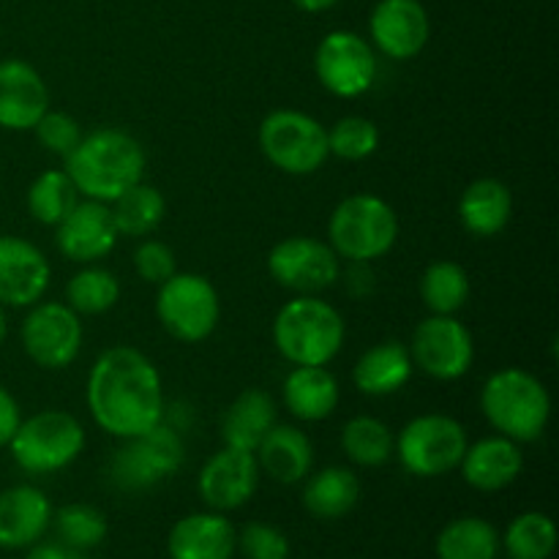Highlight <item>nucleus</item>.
Wrapping results in <instances>:
<instances>
[{
	"label": "nucleus",
	"instance_id": "obj_11",
	"mask_svg": "<svg viewBox=\"0 0 559 559\" xmlns=\"http://www.w3.org/2000/svg\"><path fill=\"white\" fill-rule=\"evenodd\" d=\"M409 358L415 369L429 374L431 380L453 382L462 380L475 360L473 333L456 314H431L413 331L409 338Z\"/></svg>",
	"mask_w": 559,
	"mask_h": 559
},
{
	"label": "nucleus",
	"instance_id": "obj_38",
	"mask_svg": "<svg viewBox=\"0 0 559 559\" xmlns=\"http://www.w3.org/2000/svg\"><path fill=\"white\" fill-rule=\"evenodd\" d=\"M33 131H36L38 142H41L52 156L60 158L69 156L82 140L80 120L69 112H60V109H47V112L41 115V120L33 126Z\"/></svg>",
	"mask_w": 559,
	"mask_h": 559
},
{
	"label": "nucleus",
	"instance_id": "obj_44",
	"mask_svg": "<svg viewBox=\"0 0 559 559\" xmlns=\"http://www.w3.org/2000/svg\"><path fill=\"white\" fill-rule=\"evenodd\" d=\"M300 11H309V14H320V11L333 9L338 0H293Z\"/></svg>",
	"mask_w": 559,
	"mask_h": 559
},
{
	"label": "nucleus",
	"instance_id": "obj_26",
	"mask_svg": "<svg viewBox=\"0 0 559 559\" xmlns=\"http://www.w3.org/2000/svg\"><path fill=\"white\" fill-rule=\"evenodd\" d=\"M513 194L502 180L480 178L462 191L459 222L475 238H495L511 224Z\"/></svg>",
	"mask_w": 559,
	"mask_h": 559
},
{
	"label": "nucleus",
	"instance_id": "obj_39",
	"mask_svg": "<svg viewBox=\"0 0 559 559\" xmlns=\"http://www.w3.org/2000/svg\"><path fill=\"white\" fill-rule=\"evenodd\" d=\"M238 546L246 559H289L287 535L265 522L246 524L238 535Z\"/></svg>",
	"mask_w": 559,
	"mask_h": 559
},
{
	"label": "nucleus",
	"instance_id": "obj_2",
	"mask_svg": "<svg viewBox=\"0 0 559 559\" xmlns=\"http://www.w3.org/2000/svg\"><path fill=\"white\" fill-rule=\"evenodd\" d=\"M80 197L112 205L123 191L145 178V147L120 129L82 134L80 145L63 158Z\"/></svg>",
	"mask_w": 559,
	"mask_h": 559
},
{
	"label": "nucleus",
	"instance_id": "obj_8",
	"mask_svg": "<svg viewBox=\"0 0 559 559\" xmlns=\"http://www.w3.org/2000/svg\"><path fill=\"white\" fill-rule=\"evenodd\" d=\"M467 429L442 413L418 415L396 435L393 456L415 478H440L462 464L467 451Z\"/></svg>",
	"mask_w": 559,
	"mask_h": 559
},
{
	"label": "nucleus",
	"instance_id": "obj_19",
	"mask_svg": "<svg viewBox=\"0 0 559 559\" xmlns=\"http://www.w3.org/2000/svg\"><path fill=\"white\" fill-rule=\"evenodd\" d=\"M49 109V87L27 60H0V129L33 131Z\"/></svg>",
	"mask_w": 559,
	"mask_h": 559
},
{
	"label": "nucleus",
	"instance_id": "obj_15",
	"mask_svg": "<svg viewBox=\"0 0 559 559\" xmlns=\"http://www.w3.org/2000/svg\"><path fill=\"white\" fill-rule=\"evenodd\" d=\"M257 484H260V464H257L254 453L229 445L213 453L202 464L200 478H197L202 502L218 513L243 508L254 497Z\"/></svg>",
	"mask_w": 559,
	"mask_h": 559
},
{
	"label": "nucleus",
	"instance_id": "obj_36",
	"mask_svg": "<svg viewBox=\"0 0 559 559\" xmlns=\"http://www.w3.org/2000/svg\"><path fill=\"white\" fill-rule=\"evenodd\" d=\"M52 522L60 544L74 551L96 549L107 538V516L98 508L85 506V502L63 506L58 513H52Z\"/></svg>",
	"mask_w": 559,
	"mask_h": 559
},
{
	"label": "nucleus",
	"instance_id": "obj_24",
	"mask_svg": "<svg viewBox=\"0 0 559 559\" xmlns=\"http://www.w3.org/2000/svg\"><path fill=\"white\" fill-rule=\"evenodd\" d=\"M257 464L276 484L293 486L311 475L314 467V445L298 426L276 424L254 451Z\"/></svg>",
	"mask_w": 559,
	"mask_h": 559
},
{
	"label": "nucleus",
	"instance_id": "obj_18",
	"mask_svg": "<svg viewBox=\"0 0 559 559\" xmlns=\"http://www.w3.org/2000/svg\"><path fill=\"white\" fill-rule=\"evenodd\" d=\"M52 278L47 257L25 238L0 235V306L27 309L44 298Z\"/></svg>",
	"mask_w": 559,
	"mask_h": 559
},
{
	"label": "nucleus",
	"instance_id": "obj_30",
	"mask_svg": "<svg viewBox=\"0 0 559 559\" xmlns=\"http://www.w3.org/2000/svg\"><path fill=\"white\" fill-rule=\"evenodd\" d=\"M500 535L495 524L480 516L453 519L437 535V557L440 559H497Z\"/></svg>",
	"mask_w": 559,
	"mask_h": 559
},
{
	"label": "nucleus",
	"instance_id": "obj_31",
	"mask_svg": "<svg viewBox=\"0 0 559 559\" xmlns=\"http://www.w3.org/2000/svg\"><path fill=\"white\" fill-rule=\"evenodd\" d=\"M396 437L391 426L371 415H355L342 429V451L358 467H382L393 459Z\"/></svg>",
	"mask_w": 559,
	"mask_h": 559
},
{
	"label": "nucleus",
	"instance_id": "obj_23",
	"mask_svg": "<svg viewBox=\"0 0 559 559\" xmlns=\"http://www.w3.org/2000/svg\"><path fill=\"white\" fill-rule=\"evenodd\" d=\"M282 402L293 418L304 424H320L336 413L342 402V388L325 366H295L284 377Z\"/></svg>",
	"mask_w": 559,
	"mask_h": 559
},
{
	"label": "nucleus",
	"instance_id": "obj_34",
	"mask_svg": "<svg viewBox=\"0 0 559 559\" xmlns=\"http://www.w3.org/2000/svg\"><path fill=\"white\" fill-rule=\"evenodd\" d=\"M80 202L74 180L66 169H47L27 189V211L44 227H58Z\"/></svg>",
	"mask_w": 559,
	"mask_h": 559
},
{
	"label": "nucleus",
	"instance_id": "obj_12",
	"mask_svg": "<svg viewBox=\"0 0 559 559\" xmlns=\"http://www.w3.org/2000/svg\"><path fill=\"white\" fill-rule=\"evenodd\" d=\"M267 273L289 293L320 295L342 278V257L331 249V243L309 235H293L271 249Z\"/></svg>",
	"mask_w": 559,
	"mask_h": 559
},
{
	"label": "nucleus",
	"instance_id": "obj_10",
	"mask_svg": "<svg viewBox=\"0 0 559 559\" xmlns=\"http://www.w3.org/2000/svg\"><path fill=\"white\" fill-rule=\"evenodd\" d=\"M120 442L123 445L109 459V480L120 491H147L183 467V440L164 420L145 435Z\"/></svg>",
	"mask_w": 559,
	"mask_h": 559
},
{
	"label": "nucleus",
	"instance_id": "obj_21",
	"mask_svg": "<svg viewBox=\"0 0 559 559\" xmlns=\"http://www.w3.org/2000/svg\"><path fill=\"white\" fill-rule=\"evenodd\" d=\"M52 524V502L36 486L0 491V549H31Z\"/></svg>",
	"mask_w": 559,
	"mask_h": 559
},
{
	"label": "nucleus",
	"instance_id": "obj_25",
	"mask_svg": "<svg viewBox=\"0 0 559 559\" xmlns=\"http://www.w3.org/2000/svg\"><path fill=\"white\" fill-rule=\"evenodd\" d=\"M415 366L409 347L399 338H385L366 349L353 369V382L364 396H393L413 377Z\"/></svg>",
	"mask_w": 559,
	"mask_h": 559
},
{
	"label": "nucleus",
	"instance_id": "obj_13",
	"mask_svg": "<svg viewBox=\"0 0 559 559\" xmlns=\"http://www.w3.org/2000/svg\"><path fill=\"white\" fill-rule=\"evenodd\" d=\"M314 74L331 96H364L377 80L374 47L355 31H331L317 44Z\"/></svg>",
	"mask_w": 559,
	"mask_h": 559
},
{
	"label": "nucleus",
	"instance_id": "obj_28",
	"mask_svg": "<svg viewBox=\"0 0 559 559\" xmlns=\"http://www.w3.org/2000/svg\"><path fill=\"white\" fill-rule=\"evenodd\" d=\"M360 480L349 467H325L309 475L304 486V506L317 519H342L358 506Z\"/></svg>",
	"mask_w": 559,
	"mask_h": 559
},
{
	"label": "nucleus",
	"instance_id": "obj_27",
	"mask_svg": "<svg viewBox=\"0 0 559 559\" xmlns=\"http://www.w3.org/2000/svg\"><path fill=\"white\" fill-rule=\"evenodd\" d=\"M276 424V402H273L271 393L249 388L224 413L222 440L224 445L254 453Z\"/></svg>",
	"mask_w": 559,
	"mask_h": 559
},
{
	"label": "nucleus",
	"instance_id": "obj_17",
	"mask_svg": "<svg viewBox=\"0 0 559 559\" xmlns=\"http://www.w3.org/2000/svg\"><path fill=\"white\" fill-rule=\"evenodd\" d=\"M55 229H58L55 243H58L60 254L80 265H93L112 254L120 238L109 205L93 200L76 202L74 211Z\"/></svg>",
	"mask_w": 559,
	"mask_h": 559
},
{
	"label": "nucleus",
	"instance_id": "obj_1",
	"mask_svg": "<svg viewBox=\"0 0 559 559\" xmlns=\"http://www.w3.org/2000/svg\"><path fill=\"white\" fill-rule=\"evenodd\" d=\"M93 424L115 440H131L164 420V385L156 364L129 344L104 349L87 374Z\"/></svg>",
	"mask_w": 559,
	"mask_h": 559
},
{
	"label": "nucleus",
	"instance_id": "obj_35",
	"mask_svg": "<svg viewBox=\"0 0 559 559\" xmlns=\"http://www.w3.org/2000/svg\"><path fill=\"white\" fill-rule=\"evenodd\" d=\"M502 546L511 559H549L557 549V527L546 513H522L508 524Z\"/></svg>",
	"mask_w": 559,
	"mask_h": 559
},
{
	"label": "nucleus",
	"instance_id": "obj_16",
	"mask_svg": "<svg viewBox=\"0 0 559 559\" xmlns=\"http://www.w3.org/2000/svg\"><path fill=\"white\" fill-rule=\"evenodd\" d=\"M369 33L385 58L413 60L429 44V11L420 0H380L369 16Z\"/></svg>",
	"mask_w": 559,
	"mask_h": 559
},
{
	"label": "nucleus",
	"instance_id": "obj_42",
	"mask_svg": "<svg viewBox=\"0 0 559 559\" xmlns=\"http://www.w3.org/2000/svg\"><path fill=\"white\" fill-rule=\"evenodd\" d=\"M347 289L355 298H369L374 293V273L369 271V262H349Z\"/></svg>",
	"mask_w": 559,
	"mask_h": 559
},
{
	"label": "nucleus",
	"instance_id": "obj_43",
	"mask_svg": "<svg viewBox=\"0 0 559 559\" xmlns=\"http://www.w3.org/2000/svg\"><path fill=\"white\" fill-rule=\"evenodd\" d=\"M25 559H80L66 544H33Z\"/></svg>",
	"mask_w": 559,
	"mask_h": 559
},
{
	"label": "nucleus",
	"instance_id": "obj_9",
	"mask_svg": "<svg viewBox=\"0 0 559 559\" xmlns=\"http://www.w3.org/2000/svg\"><path fill=\"white\" fill-rule=\"evenodd\" d=\"M156 317L164 331L183 344H200L222 320V300L211 278L200 273H173L158 284Z\"/></svg>",
	"mask_w": 559,
	"mask_h": 559
},
{
	"label": "nucleus",
	"instance_id": "obj_33",
	"mask_svg": "<svg viewBox=\"0 0 559 559\" xmlns=\"http://www.w3.org/2000/svg\"><path fill=\"white\" fill-rule=\"evenodd\" d=\"M120 300V282L112 271L102 265H87L76 271L66 284V306L80 317L107 314Z\"/></svg>",
	"mask_w": 559,
	"mask_h": 559
},
{
	"label": "nucleus",
	"instance_id": "obj_32",
	"mask_svg": "<svg viewBox=\"0 0 559 559\" xmlns=\"http://www.w3.org/2000/svg\"><path fill=\"white\" fill-rule=\"evenodd\" d=\"M473 282L459 262H431L420 276V300L431 314H456L467 306Z\"/></svg>",
	"mask_w": 559,
	"mask_h": 559
},
{
	"label": "nucleus",
	"instance_id": "obj_45",
	"mask_svg": "<svg viewBox=\"0 0 559 559\" xmlns=\"http://www.w3.org/2000/svg\"><path fill=\"white\" fill-rule=\"evenodd\" d=\"M5 336H9V320H5V311L0 306V344L5 342Z\"/></svg>",
	"mask_w": 559,
	"mask_h": 559
},
{
	"label": "nucleus",
	"instance_id": "obj_20",
	"mask_svg": "<svg viewBox=\"0 0 559 559\" xmlns=\"http://www.w3.org/2000/svg\"><path fill=\"white\" fill-rule=\"evenodd\" d=\"M235 549H238V533L233 522L218 511L178 519L167 538V551L173 559H233Z\"/></svg>",
	"mask_w": 559,
	"mask_h": 559
},
{
	"label": "nucleus",
	"instance_id": "obj_3",
	"mask_svg": "<svg viewBox=\"0 0 559 559\" xmlns=\"http://www.w3.org/2000/svg\"><path fill=\"white\" fill-rule=\"evenodd\" d=\"M480 413L497 435L522 445L544 437L551 420V396L533 371L508 366L480 388Z\"/></svg>",
	"mask_w": 559,
	"mask_h": 559
},
{
	"label": "nucleus",
	"instance_id": "obj_4",
	"mask_svg": "<svg viewBox=\"0 0 559 559\" xmlns=\"http://www.w3.org/2000/svg\"><path fill=\"white\" fill-rule=\"evenodd\" d=\"M344 317L320 295H298L273 320V344L293 366H328L344 347Z\"/></svg>",
	"mask_w": 559,
	"mask_h": 559
},
{
	"label": "nucleus",
	"instance_id": "obj_41",
	"mask_svg": "<svg viewBox=\"0 0 559 559\" xmlns=\"http://www.w3.org/2000/svg\"><path fill=\"white\" fill-rule=\"evenodd\" d=\"M22 424V413H20V404L16 399L0 385V448H5L11 442V437L16 435Z\"/></svg>",
	"mask_w": 559,
	"mask_h": 559
},
{
	"label": "nucleus",
	"instance_id": "obj_22",
	"mask_svg": "<svg viewBox=\"0 0 559 559\" xmlns=\"http://www.w3.org/2000/svg\"><path fill=\"white\" fill-rule=\"evenodd\" d=\"M459 469L464 484L473 486L475 491H502L522 475L524 453L519 442L508 437H484L467 445Z\"/></svg>",
	"mask_w": 559,
	"mask_h": 559
},
{
	"label": "nucleus",
	"instance_id": "obj_7",
	"mask_svg": "<svg viewBox=\"0 0 559 559\" xmlns=\"http://www.w3.org/2000/svg\"><path fill=\"white\" fill-rule=\"evenodd\" d=\"M11 456L20 469L31 475L60 473L85 451V429L63 409H44L22 420L9 442Z\"/></svg>",
	"mask_w": 559,
	"mask_h": 559
},
{
	"label": "nucleus",
	"instance_id": "obj_37",
	"mask_svg": "<svg viewBox=\"0 0 559 559\" xmlns=\"http://www.w3.org/2000/svg\"><path fill=\"white\" fill-rule=\"evenodd\" d=\"M377 147H380V126L364 115L338 118L328 129V151L344 162H364V158L374 156Z\"/></svg>",
	"mask_w": 559,
	"mask_h": 559
},
{
	"label": "nucleus",
	"instance_id": "obj_5",
	"mask_svg": "<svg viewBox=\"0 0 559 559\" xmlns=\"http://www.w3.org/2000/svg\"><path fill=\"white\" fill-rule=\"evenodd\" d=\"M399 216L382 197L353 194L333 207L328 243L347 262H374L396 246Z\"/></svg>",
	"mask_w": 559,
	"mask_h": 559
},
{
	"label": "nucleus",
	"instance_id": "obj_14",
	"mask_svg": "<svg viewBox=\"0 0 559 559\" xmlns=\"http://www.w3.org/2000/svg\"><path fill=\"white\" fill-rule=\"evenodd\" d=\"M22 347L27 358L47 371L69 369L82 349V322L71 306L47 300L33 304L22 322Z\"/></svg>",
	"mask_w": 559,
	"mask_h": 559
},
{
	"label": "nucleus",
	"instance_id": "obj_29",
	"mask_svg": "<svg viewBox=\"0 0 559 559\" xmlns=\"http://www.w3.org/2000/svg\"><path fill=\"white\" fill-rule=\"evenodd\" d=\"M109 211H112L118 235H126V238H145L153 229L162 227L164 216H167V200H164V194L156 186L140 180L129 191H123L109 205Z\"/></svg>",
	"mask_w": 559,
	"mask_h": 559
},
{
	"label": "nucleus",
	"instance_id": "obj_6",
	"mask_svg": "<svg viewBox=\"0 0 559 559\" xmlns=\"http://www.w3.org/2000/svg\"><path fill=\"white\" fill-rule=\"evenodd\" d=\"M260 151L284 175L306 178L320 173L331 158L328 129L311 115L298 109H273L260 123Z\"/></svg>",
	"mask_w": 559,
	"mask_h": 559
},
{
	"label": "nucleus",
	"instance_id": "obj_40",
	"mask_svg": "<svg viewBox=\"0 0 559 559\" xmlns=\"http://www.w3.org/2000/svg\"><path fill=\"white\" fill-rule=\"evenodd\" d=\"M134 271L142 282L147 284H164L173 273H178V260L175 251L162 240H145L136 246L134 251Z\"/></svg>",
	"mask_w": 559,
	"mask_h": 559
}]
</instances>
